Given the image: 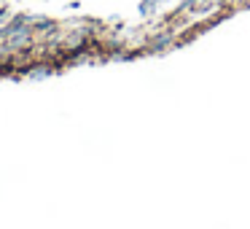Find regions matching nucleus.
Here are the masks:
<instances>
[]
</instances>
